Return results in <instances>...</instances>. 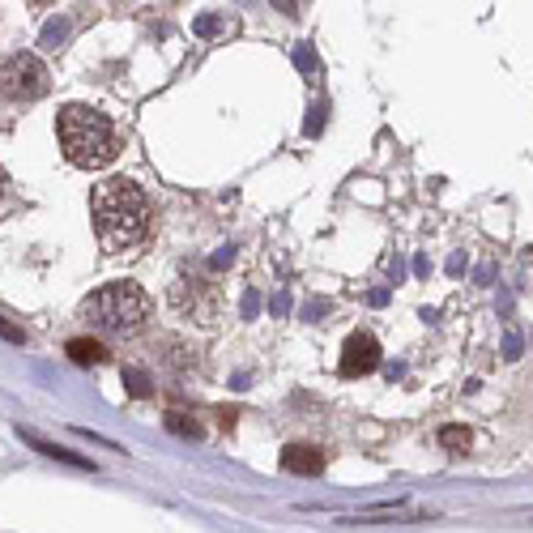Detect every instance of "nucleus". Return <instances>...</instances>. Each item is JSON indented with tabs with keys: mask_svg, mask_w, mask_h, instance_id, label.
<instances>
[{
	"mask_svg": "<svg viewBox=\"0 0 533 533\" xmlns=\"http://www.w3.org/2000/svg\"><path fill=\"white\" fill-rule=\"evenodd\" d=\"M90 214H94L99 244L107 252L137 248L145 239V231H150V197L141 192L137 180H124V175H111V180L94 184Z\"/></svg>",
	"mask_w": 533,
	"mask_h": 533,
	"instance_id": "f257e3e1",
	"label": "nucleus"
},
{
	"mask_svg": "<svg viewBox=\"0 0 533 533\" xmlns=\"http://www.w3.org/2000/svg\"><path fill=\"white\" fill-rule=\"evenodd\" d=\"M56 133H60V150L73 167L82 171H99L107 167L111 158L120 154V137H116V124H111L103 111L82 107V103H69L60 107L56 116Z\"/></svg>",
	"mask_w": 533,
	"mask_h": 533,
	"instance_id": "f03ea898",
	"label": "nucleus"
},
{
	"mask_svg": "<svg viewBox=\"0 0 533 533\" xmlns=\"http://www.w3.org/2000/svg\"><path fill=\"white\" fill-rule=\"evenodd\" d=\"M82 316L99 333L133 337L150 320V295L137 282H107L99 290H90V299L82 303Z\"/></svg>",
	"mask_w": 533,
	"mask_h": 533,
	"instance_id": "7ed1b4c3",
	"label": "nucleus"
},
{
	"mask_svg": "<svg viewBox=\"0 0 533 533\" xmlns=\"http://www.w3.org/2000/svg\"><path fill=\"white\" fill-rule=\"evenodd\" d=\"M47 94V69L39 56L13 52L0 60V103L5 107H26Z\"/></svg>",
	"mask_w": 533,
	"mask_h": 533,
	"instance_id": "20e7f679",
	"label": "nucleus"
},
{
	"mask_svg": "<svg viewBox=\"0 0 533 533\" xmlns=\"http://www.w3.org/2000/svg\"><path fill=\"white\" fill-rule=\"evenodd\" d=\"M380 367V342L371 333H350L346 346H342V376H367V371Z\"/></svg>",
	"mask_w": 533,
	"mask_h": 533,
	"instance_id": "39448f33",
	"label": "nucleus"
},
{
	"mask_svg": "<svg viewBox=\"0 0 533 533\" xmlns=\"http://www.w3.org/2000/svg\"><path fill=\"white\" fill-rule=\"evenodd\" d=\"M282 470H290V474H320V470H325V452H320L316 444H290L282 452Z\"/></svg>",
	"mask_w": 533,
	"mask_h": 533,
	"instance_id": "423d86ee",
	"label": "nucleus"
},
{
	"mask_svg": "<svg viewBox=\"0 0 533 533\" xmlns=\"http://www.w3.org/2000/svg\"><path fill=\"white\" fill-rule=\"evenodd\" d=\"M69 359L82 363V367H99V363H107V346L94 342V337H73V342H69Z\"/></svg>",
	"mask_w": 533,
	"mask_h": 533,
	"instance_id": "0eeeda50",
	"label": "nucleus"
},
{
	"mask_svg": "<svg viewBox=\"0 0 533 533\" xmlns=\"http://www.w3.org/2000/svg\"><path fill=\"white\" fill-rule=\"evenodd\" d=\"M26 435V440L30 444H35L39 452H43V457H56V461H69V465H82V470H94V465L86 461V457H73V452H64V448H56V444H47V440H39V435L35 431H22Z\"/></svg>",
	"mask_w": 533,
	"mask_h": 533,
	"instance_id": "6e6552de",
	"label": "nucleus"
},
{
	"mask_svg": "<svg viewBox=\"0 0 533 533\" xmlns=\"http://www.w3.org/2000/svg\"><path fill=\"white\" fill-rule=\"evenodd\" d=\"M124 384H128V393L133 397H150L154 389H150V376H145L141 367H124Z\"/></svg>",
	"mask_w": 533,
	"mask_h": 533,
	"instance_id": "1a4fd4ad",
	"label": "nucleus"
},
{
	"mask_svg": "<svg viewBox=\"0 0 533 533\" xmlns=\"http://www.w3.org/2000/svg\"><path fill=\"white\" fill-rule=\"evenodd\" d=\"M440 444L448 452H465V448H470V431H465V427H444L440 431Z\"/></svg>",
	"mask_w": 533,
	"mask_h": 533,
	"instance_id": "9d476101",
	"label": "nucleus"
},
{
	"mask_svg": "<svg viewBox=\"0 0 533 533\" xmlns=\"http://www.w3.org/2000/svg\"><path fill=\"white\" fill-rule=\"evenodd\" d=\"M167 431H175V435H201V427L192 423L188 414H180V410H171V414H167Z\"/></svg>",
	"mask_w": 533,
	"mask_h": 533,
	"instance_id": "9b49d317",
	"label": "nucleus"
},
{
	"mask_svg": "<svg viewBox=\"0 0 533 533\" xmlns=\"http://www.w3.org/2000/svg\"><path fill=\"white\" fill-rule=\"evenodd\" d=\"M0 337H9V342H18V346L26 342V333H22L18 325H9V320H5V316H0Z\"/></svg>",
	"mask_w": 533,
	"mask_h": 533,
	"instance_id": "f8f14e48",
	"label": "nucleus"
},
{
	"mask_svg": "<svg viewBox=\"0 0 533 533\" xmlns=\"http://www.w3.org/2000/svg\"><path fill=\"white\" fill-rule=\"evenodd\" d=\"M9 201H13V188H9V175L0 171V214H5V209H9Z\"/></svg>",
	"mask_w": 533,
	"mask_h": 533,
	"instance_id": "ddd939ff",
	"label": "nucleus"
}]
</instances>
